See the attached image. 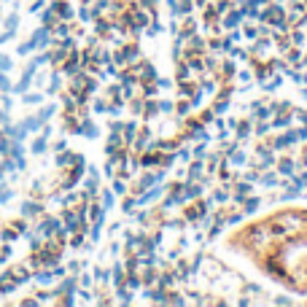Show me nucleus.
Segmentation results:
<instances>
[{
    "label": "nucleus",
    "instance_id": "obj_1",
    "mask_svg": "<svg viewBox=\"0 0 307 307\" xmlns=\"http://www.w3.org/2000/svg\"><path fill=\"white\" fill-rule=\"evenodd\" d=\"M32 151H35V154H41V151H46V140H43V138H38V140H35V143H32Z\"/></svg>",
    "mask_w": 307,
    "mask_h": 307
},
{
    "label": "nucleus",
    "instance_id": "obj_2",
    "mask_svg": "<svg viewBox=\"0 0 307 307\" xmlns=\"http://www.w3.org/2000/svg\"><path fill=\"white\" fill-rule=\"evenodd\" d=\"M11 68V59L8 57H0V70H8Z\"/></svg>",
    "mask_w": 307,
    "mask_h": 307
},
{
    "label": "nucleus",
    "instance_id": "obj_3",
    "mask_svg": "<svg viewBox=\"0 0 307 307\" xmlns=\"http://www.w3.org/2000/svg\"><path fill=\"white\" fill-rule=\"evenodd\" d=\"M0 89H11V84L5 81V76H3V73H0Z\"/></svg>",
    "mask_w": 307,
    "mask_h": 307
},
{
    "label": "nucleus",
    "instance_id": "obj_4",
    "mask_svg": "<svg viewBox=\"0 0 307 307\" xmlns=\"http://www.w3.org/2000/svg\"><path fill=\"white\" fill-rule=\"evenodd\" d=\"M3 170H5V167H0V178H3Z\"/></svg>",
    "mask_w": 307,
    "mask_h": 307
}]
</instances>
